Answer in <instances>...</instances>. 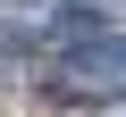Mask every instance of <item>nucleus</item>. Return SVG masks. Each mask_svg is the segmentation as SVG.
<instances>
[{"label": "nucleus", "instance_id": "nucleus-1", "mask_svg": "<svg viewBox=\"0 0 126 117\" xmlns=\"http://www.w3.org/2000/svg\"><path fill=\"white\" fill-rule=\"evenodd\" d=\"M50 67H59V84H67L76 100H126V25L50 50Z\"/></svg>", "mask_w": 126, "mask_h": 117}]
</instances>
